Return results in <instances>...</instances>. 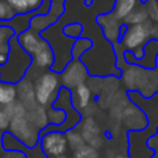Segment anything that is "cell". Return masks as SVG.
<instances>
[{
  "mask_svg": "<svg viewBox=\"0 0 158 158\" xmlns=\"http://www.w3.org/2000/svg\"><path fill=\"white\" fill-rule=\"evenodd\" d=\"M147 15L148 14L146 11H135L132 13L128 18L125 19L128 24H132V25H136V24H143V22L147 21Z\"/></svg>",
  "mask_w": 158,
  "mask_h": 158,
  "instance_id": "19",
  "label": "cell"
},
{
  "mask_svg": "<svg viewBox=\"0 0 158 158\" xmlns=\"http://www.w3.org/2000/svg\"><path fill=\"white\" fill-rule=\"evenodd\" d=\"M90 47H92V42L89 39H77L74 42V46H72V58L74 60H81L85 53L90 50Z\"/></svg>",
  "mask_w": 158,
  "mask_h": 158,
  "instance_id": "12",
  "label": "cell"
},
{
  "mask_svg": "<svg viewBox=\"0 0 158 158\" xmlns=\"http://www.w3.org/2000/svg\"><path fill=\"white\" fill-rule=\"evenodd\" d=\"M82 61L79 60H75L74 63L68 64L67 67L65 72L63 74V83H64V87L68 89L69 86H78V85L83 83V79L86 75H79V68L82 67Z\"/></svg>",
  "mask_w": 158,
  "mask_h": 158,
  "instance_id": "7",
  "label": "cell"
},
{
  "mask_svg": "<svg viewBox=\"0 0 158 158\" xmlns=\"http://www.w3.org/2000/svg\"><path fill=\"white\" fill-rule=\"evenodd\" d=\"M60 81L56 72L49 71L46 74L40 75V78L36 81L33 90H35V100L40 106H47L54 98V96L60 92Z\"/></svg>",
  "mask_w": 158,
  "mask_h": 158,
  "instance_id": "3",
  "label": "cell"
},
{
  "mask_svg": "<svg viewBox=\"0 0 158 158\" xmlns=\"http://www.w3.org/2000/svg\"><path fill=\"white\" fill-rule=\"evenodd\" d=\"M82 136H83L85 143H87L89 146L97 148L101 144V139H100V132H98L97 125L94 123L93 119H86V122L83 123V128H82Z\"/></svg>",
  "mask_w": 158,
  "mask_h": 158,
  "instance_id": "8",
  "label": "cell"
},
{
  "mask_svg": "<svg viewBox=\"0 0 158 158\" xmlns=\"http://www.w3.org/2000/svg\"><path fill=\"white\" fill-rule=\"evenodd\" d=\"M154 33V27H151L150 22L146 21L143 24H136L128 28L125 35L122 36V43L125 47V52H132L142 49L148 38Z\"/></svg>",
  "mask_w": 158,
  "mask_h": 158,
  "instance_id": "4",
  "label": "cell"
},
{
  "mask_svg": "<svg viewBox=\"0 0 158 158\" xmlns=\"http://www.w3.org/2000/svg\"><path fill=\"white\" fill-rule=\"evenodd\" d=\"M65 137H67V143H68V146L74 151L79 150L81 147H83V146L86 144V143H85V140H83L82 133H81V132H78V131H75V129L67 132Z\"/></svg>",
  "mask_w": 158,
  "mask_h": 158,
  "instance_id": "13",
  "label": "cell"
},
{
  "mask_svg": "<svg viewBox=\"0 0 158 158\" xmlns=\"http://www.w3.org/2000/svg\"><path fill=\"white\" fill-rule=\"evenodd\" d=\"M3 158H27L22 153H18V151H6Z\"/></svg>",
  "mask_w": 158,
  "mask_h": 158,
  "instance_id": "23",
  "label": "cell"
},
{
  "mask_svg": "<svg viewBox=\"0 0 158 158\" xmlns=\"http://www.w3.org/2000/svg\"><path fill=\"white\" fill-rule=\"evenodd\" d=\"M15 35L13 28L7 25H0V54L8 56L10 52V39Z\"/></svg>",
  "mask_w": 158,
  "mask_h": 158,
  "instance_id": "11",
  "label": "cell"
},
{
  "mask_svg": "<svg viewBox=\"0 0 158 158\" xmlns=\"http://www.w3.org/2000/svg\"><path fill=\"white\" fill-rule=\"evenodd\" d=\"M15 15L17 13L13 10V7L6 0H0V22L4 25L6 22L11 21Z\"/></svg>",
  "mask_w": 158,
  "mask_h": 158,
  "instance_id": "15",
  "label": "cell"
},
{
  "mask_svg": "<svg viewBox=\"0 0 158 158\" xmlns=\"http://www.w3.org/2000/svg\"><path fill=\"white\" fill-rule=\"evenodd\" d=\"M27 3H28V7H29V11H36L42 6L43 0H27Z\"/></svg>",
  "mask_w": 158,
  "mask_h": 158,
  "instance_id": "22",
  "label": "cell"
},
{
  "mask_svg": "<svg viewBox=\"0 0 158 158\" xmlns=\"http://www.w3.org/2000/svg\"><path fill=\"white\" fill-rule=\"evenodd\" d=\"M92 3H93V0H85V6H86V7H89Z\"/></svg>",
  "mask_w": 158,
  "mask_h": 158,
  "instance_id": "25",
  "label": "cell"
},
{
  "mask_svg": "<svg viewBox=\"0 0 158 158\" xmlns=\"http://www.w3.org/2000/svg\"><path fill=\"white\" fill-rule=\"evenodd\" d=\"M32 65V57L19 46L17 35L10 39V52L7 61L0 67V81L4 83L17 85L25 78L27 71Z\"/></svg>",
  "mask_w": 158,
  "mask_h": 158,
  "instance_id": "1",
  "label": "cell"
},
{
  "mask_svg": "<svg viewBox=\"0 0 158 158\" xmlns=\"http://www.w3.org/2000/svg\"><path fill=\"white\" fill-rule=\"evenodd\" d=\"M32 64L39 68H52L54 65V53H53L50 44L42 39L39 46L32 53Z\"/></svg>",
  "mask_w": 158,
  "mask_h": 158,
  "instance_id": "6",
  "label": "cell"
},
{
  "mask_svg": "<svg viewBox=\"0 0 158 158\" xmlns=\"http://www.w3.org/2000/svg\"><path fill=\"white\" fill-rule=\"evenodd\" d=\"M74 158H98V153L94 147L85 144L79 150L74 151Z\"/></svg>",
  "mask_w": 158,
  "mask_h": 158,
  "instance_id": "16",
  "label": "cell"
},
{
  "mask_svg": "<svg viewBox=\"0 0 158 158\" xmlns=\"http://www.w3.org/2000/svg\"><path fill=\"white\" fill-rule=\"evenodd\" d=\"M148 15L153 21H158V0H150L148 6Z\"/></svg>",
  "mask_w": 158,
  "mask_h": 158,
  "instance_id": "21",
  "label": "cell"
},
{
  "mask_svg": "<svg viewBox=\"0 0 158 158\" xmlns=\"http://www.w3.org/2000/svg\"><path fill=\"white\" fill-rule=\"evenodd\" d=\"M56 158H67L65 156H61V157H56Z\"/></svg>",
  "mask_w": 158,
  "mask_h": 158,
  "instance_id": "26",
  "label": "cell"
},
{
  "mask_svg": "<svg viewBox=\"0 0 158 158\" xmlns=\"http://www.w3.org/2000/svg\"><path fill=\"white\" fill-rule=\"evenodd\" d=\"M8 4L13 7V10L15 11L17 14H27L31 13L29 7H28L27 0H6Z\"/></svg>",
  "mask_w": 158,
  "mask_h": 158,
  "instance_id": "18",
  "label": "cell"
},
{
  "mask_svg": "<svg viewBox=\"0 0 158 158\" xmlns=\"http://www.w3.org/2000/svg\"><path fill=\"white\" fill-rule=\"evenodd\" d=\"M115 158H131V156H128V154H119V156H117Z\"/></svg>",
  "mask_w": 158,
  "mask_h": 158,
  "instance_id": "24",
  "label": "cell"
},
{
  "mask_svg": "<svg viewBox=\"0 0 158 158\" xmlns=\"http://www.w3.org/2000/svg\"><path fill=\"white\" fill-rule=\"evenodd\" d=\"M39 144L47 158L64 156L68 147L65 133H60V132H49V133L42 135Z\"/></svg>",
  "mask_w": 158,
  "mask_h": 158,
  "instance_id": "5",
  "label": "cell"
},
{
  "mask_svg": "<svg viewBox=\"0 0 158 158\" xmlns=\"http://www.w3.org/2000/svg\"><path fill=\"white\" fill-rule=\"evenodd\" d=\"M64 35L77 40V39H79V36L82 35V25L78 24V22H71V24L65 25L64 27Z\"/></svg>",
  "mask_w": 158,
  "mask_h": 158,
  "instance_id": "17",
  "label": "cell"
},
{
  "mask_svg": "<svg viewBox=\"0 0 158 158\" xmlns=\"http://www.w3.org/2000/svg\"><path fill=\"white\" fill-rule=\"evenodd\" d=\"M2 135H3V133H2V132H0V143H2Z\"/></svg>",
  "mask_w": 158,
  "mask_h": 158,
  "instance_id": "27",
  "label": "cell"
},
{
  "mask_svg": "<svg viewBox=\"0 0 158 158\" xmlns=\"http://www.w3.org/2000/svg\"><path fill=\"white\" fill-rule=\"evenodd\" d=\"M10 123H11V121H10V118L7 117V114L4 112V110H0V132L2 133H4V132H7V129L10 128Z\"/></svg>",
  "mask_w": 158,
  "mask_h": 158,
  "instance_id": "20",
  "label": "cell"
},
{
  "mask_svg": "<svg viewBox=\"0 0 158 158\" xmlns=\"http://www.w3.org/2000/svg\"><path fill=\"white\" fill-rule=\"evenodd\" d=\"M90 97H92V94H90L89 87H87L85 83L78 85L77 86V98H78L79 108H86L90 103Z\"/></svg>",
  "mask_w": 158,
  "mask_h": 158,
  "instance_id": "14",
  "label": "cell"
},
{
  "mask_svg": "<svg viewBox=\"0 0 158 158\" xmlns=\"http://www.w3.org/2000/svg\"><path fill=\"white\" fill-rule=\"evenodd\" d=\"M17 96V87L15 85L4 83L0 82V106H10L15 101Z\"/></svg>",
  "mask_w": 158,
  "mask_h": 158,
  "instance_id": "10",
  "label": "cell"
},
{
  "mask_svg": "<svg viewBox=\"0 0 158 158\" xmlns=\"http://www.w3.org/2000/svg\"><path fill=\"white\" fill-rule=\"evenodd\" d=\"M135 6H136L135 0H117L114 17L117 19H126L135 11Z\"/></svg>",
  "mask_w": 158,
  "mask_h": 158,
  "instance_id": "9",
  "label": "cell"
},
{
  "mask_svg": "<svg viewBox=\"0 0 158 158\" xmlns=\"http://www.w3.org/2000/svg\"><path fill=\"white\" fill-rule=\"evenodd\" d=\"M8 132L15 139H18L22 144H25L29 148L38 146L39 140H40V131L28 118H25V115L11 119L10 131Z\"/></svg>",
  "mask_w": 158,
  "mask_h": 158,
  "instance_id": "2",
  "label": "cell"
}]
</instances>
